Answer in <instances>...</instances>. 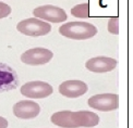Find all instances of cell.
<instances>
[{"instance_id":"6da1fadb","label":"cell","mask_w":133,"mask_h":128,"mask_svg":"<svg viewBox=\"0 0 133 128\" xmlns=\"http://www.w3.org/2000/svg\"><path fill=\"white\" fill-rule=\"evenodd\" d=\"M99 116L91 111H60L51 115L50 122L61 128H80V127H95L99 124Z\"/></svg>"},{"instance_id":"7a4b0ae2","label":"cell","mask_w":133,"mask_h":128,"mask_svg":"<svg viewBox=\"0 0 133 128\" xmlns=\"http://www.w3.org/2000/svg\"><path fill=\"white\" fill-rule=\"evenodd\" d=\"M60 35L74 40L90 39L97 34V28L87 22H69L59 27Z\"/></svg>"},{"instance_id":"3957f363","label":"cell","mask_w":133,"mask_h":128,"mask_svg":"<svg viewBox=\"0 0 133 128\" xmlns=\"http://www.w3.org/2000/svg\"><path fill=\"white\" fill-rule=\"evenodd\" d=\"M16 29L23 35L31 37L45 36L51 31V25L46 21L37 18H30L21 21L16 25Z\"/></svg>"},{"instance_id":"277c9868","label":"cell","mask_w":133,"mask_h":128,"mask_svg":"<svg viewBox=\"0 0 133 128\" xmlns=\"http://www.w3.org/2000/svg\"><path fill=\"white\" fill-rule=\"evenodd\" d=\"M20 91L22 96L29 99H45L52 94L54 88L46 81L34 80L24 84L21 87Z\"/></svg>"},{"instance_id":"5b68a950","label":"cell","mask_w":133,"mask_h":128,"mask_svg":"<svg viewBox=\"0 0 133 128\" xmlns=\"http://www.w3.org/2000/svg\"><path fill=\"white\" fill-rule=\"evenodd\" d=\"M33 14H34V18L50 22V23H62L68 19L66 12L63 9L52 4H45L37 7L33 10Z\"/></svg>"},{"instance_id":"8992f818","label":"cell","mask_w":133,"mask_h":128,"mask_svg":"<svg viewBox=\"0 0 133 128\" xmlns=\"http://www.w3.org/2000/svg\"><path fill=\"white\" fill-rule=\"evenodd\" d=\"M87 104L94 110L110 112L119 108V96L116 93L95 94L87 100Z\"/></svg>"},{"instance_id":"52a82bcc","label":"cell","mask_w":133,"mask_h":128,"mask_svg":"<svg viewBox=\"0 0 133 128\" xmlns=\"http://www.w3.org/2000/svg\"><path fill=\"white\" fill-rule=\"evenodd\" d=\"M54 58V52L46 48H33L22 53L21 61L27 65H44L50 62Z\"/></svg>"},{"instance_id":"ba28073f","label":"cell","mask_w":133,"mask_h":128,"mask_svg":"<svg viewBox=\"0 0 133 128\" xmlns=\"http://www.w3.org/2000/svg\"><path fill=\"white\" fill-rule=\"evenodd\" d=\"M39 104L32 100H22L13 105V114L21 119H32L39 115Z\"/></svg>"},{"instance_id":"9c48e42d","label":"cell","mask_w":133,"mask_h":128,"mask_svg":"<svg viewBox=\"0 0 133 128\" xmlns=\"http://www.w3.org/2000/svg\"><path fill=\"white\" fill-rule=\"evenodd\" d=\"M118 65V61L108 57H95L86 61L85 67L93 73H107L114 71Z\"/></svg>"},{"instance_id":"30bf717a","label":"cell","mask_w":133,"mask_h":128,"mask_svg":"<svg viewBox=\"0 0 133 128\" xmlns=\"http://www.w3.org/2000/svg\"><path fill=\"white\" fill-rule=\"evenodd\" d=\"M19 80L15 71L8 64L0 62V93L13 90L18 87Z\"/></svg>"},{"instance_id":"8fae6325","label":"cell","mask_w":133,"mask_h":128,"mask_svg":"<svg viewBox=\"0 0 133 128\" xmlns=\"http://www.w3.org/2000/svg\"><path fill=\"white\" fill-rule=\"evenodd\" d=\"M88 90V87L82 80H65L59 86V92L65 98L75 99L83 94H85Z\"/></svg>"},{"instance_id":"7c38bea8","label":"cell","mask_w":133,"mask_h":128,"mask_svg":"<svg viewBox=\"0 0 133 128\" xmlns=\"http://www.w3.org/2000/svg\"><path fill=\"white\" fill-rule=\"evenodd\" d=\"M88 8H90V5L87 2L76 4L71 9V14L79 19H87L90 15V9Z\"/></svg>"},{"instance_id":"4fadbf2b","label":"cell","mask_w":133,"mask_h":128,"mask_svg":"<svg viewBox=\"0 0 133 128\" xmlns=\"http://www.w3.org/2000/svg\"><path fill=\"white\" fill-rule=\"evenodd\" d=\"M107 29L110 34L118 35L119 34V18L118 16H112L108 20V26Z\"/></svg>"},{"instance_id":"5bb4252c","label":"cell","mask_w":133,"mask_h":128,"mask_svg":"<svg viewBox=\"0 0 133 128\" xmlns=\"http://www.w3.org/2000/svg\"><path fill=\"white\" fill-rule=\"evenodd\" d=\"M11 11H12V9H11V7L9 4L0 1V20L7 18L8 15H10Z\"/></svg>"},{"instance_id":"9a60e30c","label":"cell","mask_w":133,"mask_h":128,"mask_svg":"<svg viewBox=\"0 0 133 128\" xmlns=\"http://www.w3.org/2000/svg\"><path fill=\"white\" fill-rule=\"evenodd\" d=\"M8 127V121L2 116H0V128H7Z\"/></svg>"}]
</instances>
